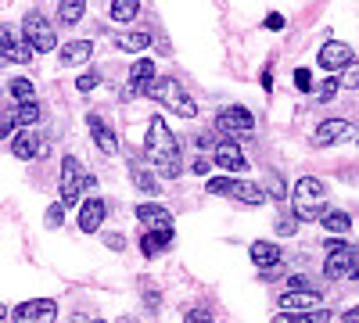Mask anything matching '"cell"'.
Listing matches in <instances>:
<instances>
[{
	"instance_id": "cell-1",
	"label": "cell",
	"mask_w": 359,
	"mask_h": 323,
	"mask_svg": "<svg viewBox=\"0 0 359 323\" xmlns=\"http://www.w3.org/2000/svg\"><path fill=\"white\" fill-rule=\"evenodd\" d=\"M144 155L151 158V165L165 176V180H176L184 172V158H180V144L172 137V130L165 126L162 115H155L147 123V137H144Z\"/></svg>"
},
{
	"instance_id": "cell-2",
	"label": "cell",
	"mask_w": 359,
	"mask_h": 323,
	"mask_svg": "<svg viewBox=\"0 0 359 323\" xmlns=\"http://www.w3.org/2000/svg\"><path fill=\"white\" fill-rule=\"evenodd\" d=\"M144 97H151V101L165 104L172 115H180V119H194V115H198L194 97H191L184 86H180V79H172V76H155L151 83H147Z\"/></svg>"
},
{
	"instance_id": "cell-3",
	"label": "cell",
	"mask_w": 359,
	"mask_h": 323,
	"mask_svg": "<svg viewBox=\"0 0 359 323\" xmlns=\"http://www.w3.org/2000/svg\"><path fill=\"white\" fill-rule=\"evenodd\" d=\"M291 198H294L298 223H320L323 219V212H327V201H323L327 198V187H323L320 176H302V180L294 184Z\"/></svg>"
},
{
	"instance_id": "cell-4",
	"label": "cell",
	"mask_w": 359,
	"mask_h": 323,
	"mask_svg": "<svg viewBox=\"0 0 359 323\" xmlns=\"http://www.w3.org/2000/svg\"><path fill=\"white\" fill-rule=\"evenodd\" d=\"M327 280H359V248L348 241H327V262H323Z\"/></svg>"
},
{
	"instance_id": "cell-5",
	"label": "cell",
	"mask_w": 359,
	"mask_h": 323,
	"mask_svg": "<svg viewBox=\"0 0 359 323\" xmlns=\"http://www.w3.org/2000/svg\"><path fill=\"white\" fill-rule=\"evenodd\" d=\"M208 194H219V198H233V201H245V205H262L266 201V191L259 184H248V180H233V176H212L205 184Z\"/></svg>"
},
{
	"instance_id": "cell-6",
	"label": "cell",
	"mask_w": 359,
	"mask_h": 323,
	"mask_svg": "<svg viewBox=\"0 0 359 323\" xmlns=\"http://www.w3.org/2000/svg\"><path fill=\"white\" fill-rule=\"evenodd\" d=\"M22 36H25V43L33 47L36 54L57 50V33H54V25H50L40 11H29V15L22 18Z\"/></svg>"
},
{
	"instance_id": "cell-7",
	"label": "cell",
	"mask_w": 359,
	"mask_h": 323,
	"mask_svg": "<svg viewBox=\"0 0 359 323\" xmlns=\"http://www.w3.org/2000/svg\"><path fill=\"white\" fill-rule=\"evenodd\" d=\"M94 184L97 180L83 172V165H79L76 155H65L62 158V201H65V209H69V205H76L83 198V191H90Z\"/></svg>"
},
{
	"instance_id": "cell-8",
	"label": "cell",
	"mask_w": 359,
	"mask_h": 323,
	"mask_svg": "<svg viewBox=\"0 0 359 323\" xmlns=\"http://www.w3.org/2000/svg\"><path fill=\"white\" fill-rule=\"evenodd\" d=\"M33 57V47L25 43V36L15 25H0V65H29Z\"/></svg>"
},
{
	"instance_id": "cell-9",
	"label": "cell",
	"mask_w": 359,
	"mask_h": 323,
	"mask_svg": "<svg viewBox=\"0 0 359 323\" xmlns=\"http://www.w3.org/2000/svg\"><path fill=\"white\" fill-rule=\"evenodd\" d=\"M15 323H54L57 319V302L54 298H29L11 309Z\"/></svg>"
},
{
	"instance_id": "cell-10",
	"label": "cell",
	"mask_w": 359,
	"mask_h": 323,
	"mask_svg": "<svg viewBox=\"0 0 359 323\" xmlns=\"http://www.w3.org/2000/svg\"><path fill=\"white\" fill-rule=\"evenodd\" d=\"M216 130H223V133H230V137L252 133V130H255V115H252L248 108H241V104H230V108L216 111Z\"/></svg>"
},
{
	"instance_id": "cell-11",
	"label": "cell",
	"mask_w": 359,
	"mask_h": 323,
	"mask_svg": "<svg viewBox=\"0 0 359 323\" xmlns=\"http://www.w3.org/2000/svg\"><path fill=\"white\" fill-rule=\"evenodd\" d=\"M212 162H216L219 169H226V172H245V169H248V158H245V151H241V144L230 140V137H223V140L212 144Z\"/></svg>"
},
{
	"instance_id": "cell-12",
	"label": "cell",
	"mask_w": 359,
	"mask_h": 323,
	"mask_svg": "<svg viewBox=\"0 0 359 323\" xmlns=\"http://www.w3.org/2000/svg\"><path fill=\"white\" fill-rule=\"evenodd\" d=\"M320 69H327V72H341L345 65H352V47L348 43H341V40H327L323 47H320Z\"/></svg>"
},
{
	"instance_id": "cell-13",
	"label": "cell",
	"mask_w": 359,
	"mask_h": 323,
	"mask_svg": "<svg viewBox=\"0 0 359 323\" xmlns=\"http://www.w3.org/2000/svg\"><path fill=\"white\" fill-rule=\"evenodd\" d=\"M348 137H352V126L345 119H323L313 130V144H316V148H331V144H341Z\"/></svg>"
},
{
	"instance_id": "cell-14",
	"label": "cell",
	"mask_w": 359,
	"mask_h": 323,
	"mask_svg": "<svg viewBox=\"0 0 359 323\" xmlns=\"http://www.w3.org/2000/svg\"><path fill=\"white\" fill-rule=\"evenodd\" d=\"M86 126H90V137H94L97 151H104V155H115V151H118V137H115V130L101 119V115L90 111V115H86Z\"/></svg>"
},
{
	"instance_id": "cell-15",
	"label": "cell",
	"mask_w": 359,
	"mask_h": 323,
	"mask_svg": "<svg viewBox=\"0 0 359 323\" xmlns=\"http://www.w3.org/2000/svg\"><path fill=\"white\" fill-rule=\"evenodd\" d=\"M172 241H176V233H172V226H158V230H144V233H140V252H144L147 259H155V255H162L165 248H172Z\"/></svg>"
},
{
	"instance_id": "cell-16",
	"label": "cell",
	"mask_w": 359,
	"mask_h": 323,
	"mask_svg": "<svg viewBox=\"0 0 359 323\" xmlns=\"http://www.w3.org/2000/svg\"><path fill=\"white\" fill-rule=\"evenodd\" d=\"M104 216H108L104 201H101V198H86V201L79 205V230H83V233H97L101 223H104Z\"/></svg>"
},
{
	"instance_id": "cell-17",
	"label": "cell",
	"mask_w": 359,
	"mask_h": 323,
	"mask_svg": "<svg viewBox=\"0 0 359 323\" xmlns=\"http://www.w3.org/2000/svg\"><path fill=\"white\" fill-rule=\"evenodd\" d=\"M11 155H15L18 162H33V158L40 155V137H36L33 130H18V133L11 137Z\"/></svg>"
},
{
	"instance_id": "cell-18",
	"label": "cell",
	"mask_w": 359,
	"mask_h": 323,
	"mask_svg": "<svg viewBox=\"0 0 359 323\" xmlns=\"http://www.w3.org/2000/svg\"><path fill=\"white\" fill-rule=\"evenodd\" d=\"M151 79H155V62H151V57H140V62L130 69V86H126V94H130V97H140Z\"/></svg>"
},
{
	"instance_id": "cell-19",
	"label": "cell",
	"mask_w": 359,
	"mask_h": 323,
	"mask_svg": "<svg viewBox=\"0 0 359 323\" xmlns=\"http://www.w3.org/2000/svg\"><path fill=\"white\" fill-rule=\"evenodd\" d=\"M90 54H94V43L90 40H69L65 47H57V57H62V65L72 69V65H86Z\"/></svg>"
},
{
	"instance_id": "cell-20",
	"label": "cell",
	"mask_w": 359,
	"mask_h": 323,
	"mask_svg": "<svg viewBox=\"0 0 359 323\" xmlns=\"http://www.w3.org/2000/svg\"><path fill=\"white\" fill-rule=\"evenodd\" d=\"M137 223H140L144 230H158V226H172V216L162 209V205H155V201H144L140 209H137Z\"/></svg>"
},
{
	"instance_id": "cell-21",
	"label": "cell",
	"mask_w": 359,
	"mask_h": 323,
	"mask_svg": "<svg viewBox=\"0 0 359 323\" xmlns=\"http://www.w3.org/2000/svg\"><path fill=\"white\" fill-rule=\"evenodd\" d=\"M248 255H252V262H255L259 270H273L277 262H280V245L277 241H255L248 248Z\"/></svg>"
},
{
	"instance_id": "cell-22",
	"label": "cell",
	"mask_w": 359,
	"mask_h": 323,
	"mask_svg": "<svg viewBox=\"0 0 359 323\" xmlns=\"http://www.w3.org/2000/svg\"><path fill=\"white\" fill-rule=\"evenodd\" d=\"M334 312L331 309H298V312H277L273 323H331Z\"/></svg>"
},
{
	"instance_id": "cell-23",
	"label": "cell",
	"mask_w": 359,
	"mask_h": 323,
	"mask_svg": "<svg viewBox=\"0 0 359 323\" xmlns=\"http://www.w3.org/2000/svg\"><path fill=\"white\" fill-rule=\"evenodd\" d=\"M320 302V291H306V287H291L287 295L280 298V305L287 309V312H298V309H313Z\"/></svg>"
},
{
	"instance_id": "cell-24",
	"label": "cell",
	"mask_w": 359,
	"mask_h": 323,
	"mask_svg": "<svg viewBox=\"0 0 359 323\" xmlns=\"http://www.w3.org/2000/svg\"><path fill=\"white\" fill-rule=\"evenodd\" d=\"M86 15V0H57V22L62 25H76Z\"/></svg>"
},
{
	"instance_id": "cell-25",
	"label": "cell",
	"mask_w": 359,
	"mask_h": 323,
	"mask_svg": "<svg viewBox=\"0 0 359 323\" xmlns=\"http://www.w3.org/2000/svg\"><path fill=\"white\" fill-rule=\"evenodd\" d=\"M11 119H15V126H36L40 123V104L36 101H18Z\"/></svg>"
},
{
	"instance_id": "cell-26",
	"label": "cell",
	"mask_w": 359,
	"mask_h": 323,
	"mask_svg": "<svg viewBox=\"0 0 359 323\" xmlns=\"http://www.w3.org/2000/svg\"><path fill=\"white\" fill-rule=\"evenodd\" d=\"M108 15H111V22H133L140 15V0H111Z\"/></svg>"
},
{
	"instance_id": "cell-27",
	"label": "cell",
	"mask_w": 359,
	"mask_h": 323,
	"mask_svg": "<svg viewBox=\"0 0 359 323\" xmlns=\"http://www.w3.org/2000/svg\"><path fill=\"white\" fill-rule=\"evenodd\" d=\"M115 47H118V50H126V54H140V50L151 47V36H147V33H126V36H118V40H115Z\"/></svg>"
},
{
	"instance_id": "cell-28",
	"label": "cell",
	"mask_w": 359,
	"mask_h": 323,
	"mask_svg": "<svg viewBox=\"0 0 359 323\" xmlns=\"http://www.w3.org/2000/svg\"><path fill=\"white\" fill-rule=\"evenodd\" d=\"M320 223H323V230H327V233H338V238H341V233L352 226V219H348L345 212H338V209H327Z\"/></svg>"
},
{
	"instance_id": "cell-29",
	"label": "cell",
	"mask_w": 359,
	"mask_h": 323,
	"mask_svg": "<svg viewBox=\"0 0 359 323\" xmlns=\"http://www.w3.org/2000/svg\"><path fill=\"white\" fill-rule=\"evenodd\" d=\"M133 184H137V191H144V194H158V191H162L158 176L147 172V169H140V165H133Z\"/></svg>"
},
{
	"instance_id": "cell-30",
	"label": "cell",
	"mask_w": 359,
	"mask_h": 323,
	"mask_svg": "<svg viewBox=\"0 0 359 323\" xmlns=\"http://www.w3.org/2000/svg\"><path fill=\"white\" fill-rule=\"evenodd\" d=\"M8 90H11L15 101H36V86L29 83V79H22V76H15V79L8 83Z\"/></svg>"
},
{
	"instance_id": "cell-31",
	"label": "cell",
	"mask_w": 359,
	"mask_h": 323,
	"mask_svg": "<svg viewBox=\"0 0 359 323\" xmlns=\"http://www.w3.org/2000/svg\"><path fill=\"white\" fill-rule=\"evenodd\" d=\"M266 198H273V201H284L287 198V187H284V180H280L277 172L266 176Z\"/></svg>"
},
{
	"instance_id": "cell-32",
	"label": "cell",
	"mask_w": 359,
	"mask_h": 323,
	"mask_svg": "<svg viewBox=\"0 0 359 323\" xmlns=\"http://www.w3.org/2000/svg\"><path fill=\"white\" fill-rule=\"evenodd\" d=\"M338 90H341V79H338V72H331V76H327V83L316 90V94H320V104L334 101V94H338Z\"/></svg>"
},
{
	"instance_id": "cell-33",
	"label": "cell",
	"mask_w": 359,
	"mask_h": 323,
	"mask_svg": "<svg viewBox=\"0 0 359 323\" xmlns=\"http://www.w3.org/2000/svg\"><path fill=\"white\" fill-rule=\"evenodd\" d=\"M294 230H298V216L294 212H280L277 216V233H280V238H291Z\"/></svg>"
},
{
	"instance_id": "cell-34",
	"label": "cell",
	"mask_w": 359,
	"mask_h": 323,
	"mask_svg": "<svg viewBox=\"0 0 359 323\" xmlns=\"http://www.w3.org/2000/svg\"><path fill=\"white\" fill-rule=\"evenodd\" d=\"M62 219H65V201H54V205H47V216H43V223L54 230V226H62Z\"/></svg>"
},
{
	"instance_id": "cell-35",
	"label": "cell",
	"mask_w": 359,
	"mask_h": 323,
	"mask_svg": "<svg viewBox=\"0 0 359 323\" xmlns=\"http://www.w3.org/2000/svg\"><path fill=\"white\" fill-rule=\"evenodd\" d=\"M97 83H101V72H83V76L76 79V90H79V94H90Z\"/></svg>"
},
{
	"instance_id": "cell-36",
	"label": "cell",
	"mask_w": 359,
	"mask_h": 323,
	"mask_svg": "<svg viewBox=\"0 0 359 323\" xmlns=\"http://www.w3.org/2000/svg\"><path fill=\"white\" fill-rule=\"evenodd\" d=\"M338 79H341V86H348V90H359V65H345Z\"/></svg>"
},
{
	"instance_id": "cell-37",
	"label": "cell",
	"mask_w": 359,
	"mask_h": 323,
	"mask_svg": "<svg viewBox=\"0 0 359 323\" xmlns=\"http://www.w3.org/2000/svg\"><path fill=\"white\" fill-rule=\"evenodd\" d=\"M294 86H298V90H313V72L309 69H294Z\"/></svg>"
},
{
	"instance_id": "cell-38",
	"label": "cell",
	"mask_w": 359,
	"mask_h": 323,
	"mask_svg": "<svg viewBox=\"0 0 359 323\" xmlns=\"http://www.w3.org/2000/svg\"><path fill=\"white\" fill-rule=\"evenodd\" d=\"M184 323H212V312H208V309H187Z\"/></svg>"
},
{
	"instance_id": "cell-39",
	"label": "cell",
	"mask_w": 359,
	"mask_h": 323,
	"mask_svg": "<svg viewBox=\"0 0 359 323\" xmlns=\"http://www.w3.org/2000/svg\"><path fill=\"white\" fill-rule=\"evenodd\" d=\"M158 298H162V295H158V291H155L151 284H144V302H147V309H158V305H162Z\"/></svg>"
},
{
	"instance_id": "cell-40",
	"label": "cell",
	"mask_w": 359,
	"mask_h": 323,
	"mask_svg": "<svg viewBox=\"0 0 359 323\" xmlns=\"http://www.w3.org/2000/svg\"><path fill=\"white\" fill-rule=\"evenodd\" d=\"M104 245H108L111 252H123V248H126V238H123V233H104Z\"/></svg>"
},
{
	"instance_id": "cell-41",
	"label": "cell",
	"mask_w": 359,
	"mask_h": 323,
	"mask_svg": "<svg viewBox=\"0 0 359 323\" xmlns=\"http://www.w3.org/2000/svg\"><path fill=\"white\" fill-rule=\"evenodd\" d=\"M291 287H306V291H316V284H313L309 277H302V273H294V277H291Z\"/></svg>"
},
{
	"instance_id": "cell-42",
	"label": "cell",
	"mask_w": 359,
	"mask_h": 323,
	"mask_svg": "<svg viewBox=\"0 0 359 323\" xmlns=\"http://www.w3.org/2000/svg\"><path fill=\"white\" fill-rule=\"evenodd\" d=\"M284 25H287V22H284V15H266V29H277V33H280Z\"/></svg>"
},
{
	"instance_id": "cell-43",
	"label": "cell",
	"mask_w": 359,
	"mask_h": 323,
	"mask_svg": "<svg viewBox=\"0 0 359 323\" xmlns=\"http://www.w3.org/2000/svg\"><path fill=\"white\" fill-rule=\"evenodd\" d=\"M208 165H212L208 158H194V162H191V169H194L198 176H205V172H208Z\"/></svg>"
},
{
	"instance_id": "cell-44",
	"label": "cell",
	"mask_w": 359,
	"mask_h": 323,
	"mask_svg": "<svg viewBox=\"0 0 359 323\" xmlns=\"http://www.w3.org/2000/svg\"><path fill=\"white\" fill-rule=\"evenodd\" d=\"M341 323H359V305H352L348 312H341Z\"/></svg>"
},
{
	"instance_id": "cell-45",
	"label": "cell",
	"mask_w": 359,
	"mask_h": 323,
	"mask_svg": "<svg viewBox=\"0 0 359 323\" xmlns=\"http://www.w3.org/2000/svg\"><path fill=\"white\" fill-rule=\"evenodd\" d=\"M198 144H201V148H212L216 137H212V133H201V137H198Z\"/></svg>"
},
{
	"instance_id": "cell-46",
	"label": "cell",
	"mask_w": 359,
	"mask_h": 323,
	"mask_svg": "<svg viewBox=\"0 0 359 323\" xmlns=\"http://www.w3.org/2000/svg\"><path fill=\"white\" fill-rule=\"evenodd\" d=\"M69 323H94V319H90L86 312H72V316H69Z\"/></svg>"
},
{
	"instance_id": "cell-47",
	"label": "cell",
	"mask_w": 359,
	"mask_h": 323,
	"mask_svg": "<svg viewBox=\"0 0 359 323\" xmlns=\"http://www.w3.org/2000/svg\"><path fill=\"white\" fill-rule=\"evenodd\" d=\"M0 319H8V305L4 302H0Z\"/></svg>"
},
{
	"instance_id": "cell-48",
	"label": "cell",
	"mask_w": 359,
	"mask_h": 323,
	"mask_svg": "<svg viewBox=\"0 0 359 323\" xmlns=\"http://www.w3.org/2000/svg\"><path fill=\"white\" fill-rule=\"evenodd\" d=\"M118 323H140V319H133V316H123V319H118Z\"/></svg>"
},
{
	"instance_id": "cell-49",
	"label": "cell",
	"mask_w": 359,
	"mask_h": 323,
	"mask_svg": "<svg viewBox=\"0 0 359 323\" xmlns=\"http://www.w3.org/2000/svg\"><path fill=\"white\" fill-rule=\"evenodd\" d=\"M94 323H104V319H94Z\"/></svg>"
}]
</instances>
